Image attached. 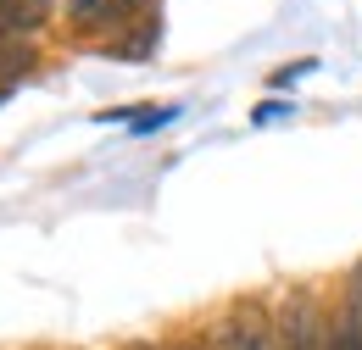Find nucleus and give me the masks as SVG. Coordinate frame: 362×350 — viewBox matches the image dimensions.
I'll return each mask as SVG.
<instances>
[{
    "label": "nucleus",
    "mask_w": 362,
    "mask_h": 350,
    "mask_svg": "<svg viewBox=\"0 0 362 350\" xmlns=\"http://www.w3.org/2000/svg\"><path fill=\"white\" fill-rule=\"evenodd\" d=\"M139 6H145V0H106V6L90 17V23H78V28H123V23L134 17Z\"/></svg>",
    "instance_id": "7ed1b4c3"
},
{
    "label": "nucleus",
    "mask_w": 362,
    "mask_h": 350,
    "mask_svg": "<svg viewBox=\"0 0 362 350\" xmlns=\"http://www.w3.org/2000/svg\"><path fill=\"white\" fill-rule=\"evenodd\" d=\"M184 350H201V345H184Z\"/></svg>",
    "instance_id": "423d86ee"
},
{
    "label": "nucleus",
    "mask_w": 362,
    "mask_h": 350,
    "mask_svg": "<svg viewBox=\"0 0 362 350\" xmlns=\"http://www.w3.org/2000/svg\"><path fill=\"white\" fill-rule=\"evenodd\" d=\"M139 350H151V345H139Z\"/></svg>",
    "instance_id": "0eeeda50"
},
{
    "label": "nucleus",
    "mask_w": 362,
    "mask_h": 350,
    "mask_svg": "<svg viewBox=\"0 0 362 350\" xmlns=\"http://www.w3.org/2000/svg\"><path fill=\"white\" fill-rule=\"evenodd\" d=\"M279 334H284V350H317V311H313V295H296L290 311H284V322H279Z\"/></svg>",
    "instance_id": "f257e3e1"
},
{
    "label": "nucleus",
    "mask_w": 362,
    "mask_h": 350,
    "mask_svg": "<svg viewBox=\"0 0 362 350\" xmlns=\"http://www.w3.org/2000/svg\"><path fill=\"white\" fill-rule=\"evenodd\" d=\"M323 350H362V295H351L346 317H334L323 328Z\"/></svg>",
    "instance_id": "f03ea898"
},
{
    "label": "nucleus",
    "mask_w": 362,
    "mask_h": 350,
    "mask_svg": "<svg viewBox=\"0 0 362 350\" xmlns=\"http://www.w3.org/2000/svg\"><path fill=\"white\" fill-rule=\"evenodd\" d=\"M223 345L228 350H268V334H262V328H251V322H245V328L234 322V328H223Z\"/></svg>",
    "instance_id": "20e7f679"
},
{
    "label": "nucleus",
    "mask_w": 362,
    "mask_h": 350,
    "mask_svg": "<svg viewBox=\"0 0 362 350\" xmlns=\"http://www.w3.org/2000/svg\"><path fill=\"white\" fill-rule=\"evenodd\" d=\"M95 6H100V0H73V11H78L84 23H90V17H95Z\"/></svg>",
    "instance_id": "39448f33"
}]
</instances>
